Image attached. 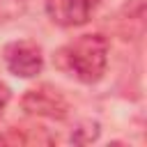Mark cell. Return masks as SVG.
Instances as JSON below:
<instances>
[{
    "label": "cell",
    "instance_id": "cell-1",
    "mask_svg": "<svg viewBox=\"0 0 147 147\" xmlns=\"http://www.w3.org/2000/svg\"><path fill=\"white\" fill-rule=\"evenodd\" d=\"M62 60L80 83H96L106 74L108 39L103 34H80L62 51Z\"/></svg>",
    "mask_w": 147,
    "mask_h": 147
},
{
    "label": "cell",
    "instance_id": "cell-2",
    "mask_svg": "<svg viewBox=\"0 0 147 147\" xmlns=\"http://www.w3.org/2000/svg\"><path fill=\"white\" fill-rule=\"evenodd\" d=\"M21 106L25 113L37 115V117H48V119H64L69 113V103L62 96L60 90L51 87V85H39L32 87L23 94Z\"/></svg>",
    "mask_w": 147,
    "mask_h": 147
},
{
    "label": "cell",
    "instance_id": "cell-3",
    "mask_svg": "<svg viewBox=\"0 0 147 147\" xmlns=\"http://www.w3.org/2000/svg\"><path fill=\"white\" fill-rule=\"evenodd\" d=\"M5 64L18 78H34L44 69V55L34 41H11L5 46Z\"/></svg>",
    "mask_w": 147,
    "mask_h": 147
},
{
    "label": "cell",
    "instance_id": "cell-4",
    "mask_svg": "<svg viewBox=\"0 0 147 147\" xmlns=\"http://www.w3.org/2000/svg\"><path fill=\"white\" fill-rule=\"evenodd\" d=\"M101 0H46V14L62 28L85 25Z\"/></svg>",
    "mask_w": 147,
    "mask_h": 147
},
{
    "label": "cell",
    "instance_id": "cell-5",
    "mask_svg": "<svg viewBox=\"0 0 147 147\" xmlns=\"http://www.w3.org/2000/svg\"><path fill=\"white\" fill-rule=\"evenodd\" d=\"M30 0H0V25L16 21L25 14Z\"/></svg>",
    "mask_w": 147,
    "mask_h": 147
},
{
    "label": "cell",
    "instance_id": "cell-6",
    "mask_svg": "<svg viewBox=\"0 0 147 147\" xmlns=\"http://www.w3.org/2000/svg\"><path fill=\"white\" fill-rule=\"evenodd\" d=\"M96 136H99V124H87L83 129H76L71 140L74 142H92V140H96Z\"/></svg>",
    "mask_w": 147,
    "mask_h": 147
},
{
    "label": "cell",
    "instance_id": "cell-7",
    "mask_svg": "<svg viewBox=\"0 0 147 147\" xmlns=\"http://www.w3.org/2000/svg\"><path fill=\"white\" fill-rule=\"evenodd\" d=\"M9 87L5 85V83H0V117H2V113H5V108H7V103H9Z\"/></svg>",
    "mask_w": 147,
    "mask_h": 147
}]
</instances>
